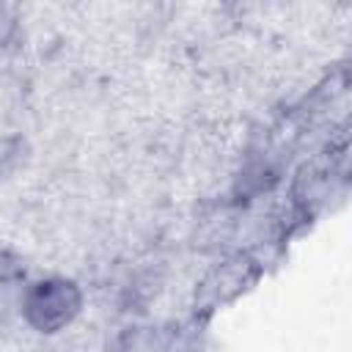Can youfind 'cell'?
I'll return each instance as SVG.
<instances>
[{"label": "cell", "instance_id": "cell-1", "mask_svg": "<svg viewBox=\"0 0 352 352\" xmlns=\"http://www.w3.org/2000/svg\"><path fill=\"white\" fill-rule=\"evenodd\" d=\"M85 302V294L74 278L66 275H41L22 286L19 292V316L22 322L41 333L55 336L74 324Z\"/></svg>", "mask_w": 352, "mask_h": 352}]
</instances>
